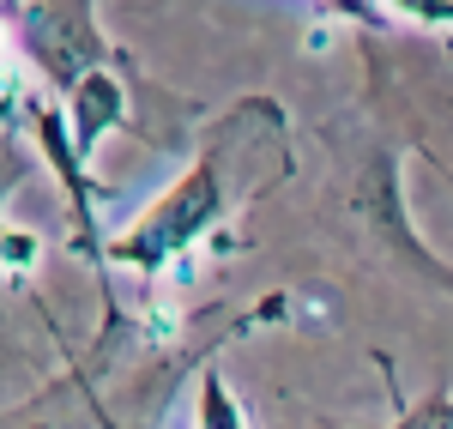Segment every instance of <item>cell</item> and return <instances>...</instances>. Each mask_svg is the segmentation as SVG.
Masks as SVG:
<instances>
[{
    "instance_id": "1",
    "label": "cell",
    "mask_w": 453,
    "mask_h": 429,
    "mask_svg": "<svg viewBox=\"0 0 453 429\" xmlns=\"http://www.w3.org/2000/svg\"><path fill=\"white\" fill-rule=\"evenodd\" d=\"M230 134H218V145H211L206 157L194 164V176L188 181H175L170 194L151 206V212L127 230V236H115L109 242V260H121V266H140V272H157L170 254H181L200 230H206L211 218L224 212V157H230Z\"/></svg>"
},
{
    "instance_id": "2",
    "label": "cell",
    "mask_w": 453,
    "mask_h": 429,
    "mask_svg": "<svg viewBox=\"0 0 453 429\" xmlns=\"http://www.w3.org/2000/svg\"><path fill=\"white\" fill-rule=\"evenodd\" d=\"M127 121V97H121V85L109 79V73H85L79 85H73V145L91 157L97 140H104L109 127H121Z\"/></svg>"
},
{
    "instance_id": "3",
    "label": "cell",
    "mask_w": 453,
    "mask_h": 429,
    "mask_svg": "<svg viewBox=\"0 0 453 429\" xmlns=\"http://www.w3.org/2000/svg\"><path fill=\"white\" fill-rule=\"evenodd\" d=\"M200 429H242V411H236V399L224 394L218 381H206V399H200Z\"/></svg>"
}]
</instances>
